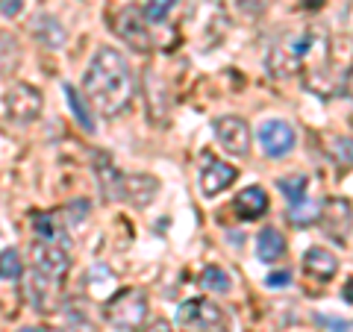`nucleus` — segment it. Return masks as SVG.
Instances as JSON below:
<instances>
[{
    "mask_svg": "<svg viewBox=\"0 0 353 332\" xmlns=\"http://www.w3.org/2000/svg\"><path fill=\"white\" fill-rule=\"evenodd\" d=\"M318 212H321V206L318 203H312V200H303L301 203H292V209H289V220L294 227H309V224H315L318 220Z\"/></svg>",
    "mask_w": 353,
    "mask_h": 332,
    "instance_id": "17",
    "label": "nucleus"
},
{
    "mask_svg": "<svg viewBox=\"0 0 353 332\" xmlns=\"http://www.w3.org/2000/svg\"><path fill=\"white\" fill-rule=\"evenodd\" d=\"M115 32L136 53H150L153 50V36H150V30L145 24V18L139 15V9H132V6L121 9V12L115 15Z\"/></svg>",
    "mask_w": 353,
    "mask_h": 332,
    "instance_id": "8",
    "label": "nucleus"
},
{
    "mask_svg": "<svg viewBox=\"0 0 353 332\" xmlns=\"http://www.w3.org/2000/svg\"><path fill=\"white\" fill-rule=\"evenodd\" d=\"M289 280H292V276L285 271H280V273H271L268 280H265V285H268V289H283V285H289Z\"/></svg>",
    "mask_w": 353,
    "mask_h": 332,
    "instance_id": "26",
    "label": "nucleus"
},
{
    "mask_svg": "<svg viewBox=\"0 0 353 332\" xmlns=\"http://www.w3.org/2000/svg\"><path fill=\"white\" fill-rule=\"evenodd\" d=\"M145 332H174V326H171L165 318H157V320H153V324H150Z\"/></svg>",
    "mask_w": 353,
    "mask_h": 332,
    "instance_id": "27",
    "label": "nucleus"
},
{
    "mask_svg": "<svg viewBox=\"0 0 353 332\" xmlns=\"http://www.w3.org/2000/svg\"><path fill=\"white\" fill-rule=\"evenodd\" d=\"M97 176H101V191L109 200H124L130 206H148L159 191V183L148 174H118L109 162L97 165Z\"/></svg>",
    "mask_w": 353,
    "mask_h": 332,
    "instance_id": "2",
    "label": "nucleus"
},
{
    "mask_svg": "<svg viewBox=\"0 0 353 332\" xmlns=\"http://www.w3.org/2000/svg\"><path fill=\"white\" fill-rule=\"evenodd\" d=\"M294 141H297V136L285 121H265L259 127V145L265 150V156H271V159H280L285 153H292Z\"/></svg>",
    "mask_w": 353,
    "mask_h": 332,
    "instance_id": "9",
    "label": "nucleus"
},
{
    "mask_svg": "<svg viewBox=\"0 0 353 332\" xmlns=\"http://www.w3.org/2000/svg\"><path fill=\"white\" fill-rule=\"evenodd\" d=\"M318 220H321L324 236H330L333 241H341L345 245L350 229H353V206L345 197H327L321 203V212H318Z\"/></svg>",
    "mask_w": 353,
    "mask_h": 332,
    "instance_id": "6",
    "label": "nucleus"
},
{
    "mask_svg": "<svg viewBox=\"0 0 353 332\" xmlns=\"http://www.w3.org/2000/svg\"><path fill=\"white\" fill-rule=\"evenodd\" d=\"M341 85H345V94H347L350 101H353V68L345 74V83H341Z\"/></svg>",
    "mask_w": 353,
    "mask_h": 332,
    "instance_id": "28",
    "label": "nucleus"
},
{
    "mask_svg": "<svg viewBox=\"0 0 353 332\" xmlns=\"http://www.w3.org/2000/svg\"><path fill=\"white\" fill-rule=\"evenodd\" d=\"M32 36H36V41L41 44V48L57 50L65 44V27L53 15H41V18L32 21Z\"/></svg>",
    "mask_w": 353,
    "mask_h": 332,
    "instance_id": "15",
    "label": "nucleus"
},
{
    "mask_svg": "<svg viewBox=\"0 0 353 332\" xmlns=\"http://www.w3.org/2000/svg\"><path fill=\"white\" fill-rule=\"evenodd\" d=\"M57 280H50L48 273L32 271L30 276V300L32 309H41V312H53L57 309Z\"/></svg>",
    "mask_w": 353,
    "mask_h": 332,
    "instance_id": "13",
    "label": "nucleus"
},
{
    "mask_svg": "<svg viewBox=\"0 0 353 332\" xmlns=\"http://www.w3.org/2000/svg\"><path fill=\"white\" fill-rule=\"evenodd\" d=\"M183 326H194V332H233L230 329V318L221 306L209 303V300H185L180 306V315H176Z\"/></svg>",
    "mask_w": 353,
    "mask_h": 332,
    "instance_id": "4",
    "label": "nucleus"
},
{
    "mask_svg": "<svg viewBox=\"0 0 353 332\" xmlns=\"http://www.w3.org/2000/svg\"><path fill=\"white\" fill-rule=\"evenodd\" d=\"M83 88L103 115H121L132 101V71L130 62L112 48H101L85 71Z\"/></svg>",
    "mask_w": 353,
    "mask_h": 332,
    "instance_id": "1",
    "label": "nucleus"
},
{
    "mask_svg": "<svg viewBox=\"0 0 353 332\" xmlns=\"http://www.w3.org/2000/svg\"><path fill=\"white\" fill-rule=\"evenodd\" d=\"M333 332H347V324H333Z\"/></svg>",
    "mask_w": 353,
    "mask_h": 332,
    "instance_id": "31",
    "label": "nucleus"
},
{
    "mask_svg": "<svg viewBox=\"0 0 353 332\" xmlns=\"http://www.w3.org/2000/svg\"><path fill=\"white\" fill-rule=\"evenodd\" d=\"M233 209H236V215L241 220H256V218H262L265 212H268V194H265V188L250 185V188H245V191L236 194Z\"/></svg>",
    "mask_w": 353,
    "mask_h": 332,
    "instance_id": "12",
    "label": "nucleus"
},
{
    "mask_svg": "<svg viewBox=\"0 0 353 332\" xmlns=\"http://www.w3.org/2000/svg\"><path fill=\"white\" fill-rule=\"evenodd\" d=\"M65 97H68V103H71V109H74L77 121H80V127H83L85 132H94V121H92V112H88V106L80 101V92H77L74 85H65Z\"/></svg>",
    "mask_w": 353,
    "mask_h": 332,
    "instance_id": "18",
    "label": "nucleus"
},
{
    "mask_svg": "<svg viewBox=\"0 0 353 332\" xmlns=\"http://www.w3.org/2000/svg\"><path fill=\"white\" fill-rule=\"evenodd\" d=\"M201 282L206 285L209 291H218V294H230V289H233L230 276H227L224 271H221V268H215V264H212V268H206V271H203V280H201Z\"/></svg>",
    "mask_w": 353,
    "mask_h": 332,
    "instance_id": "20",
    "label": "nucleus"
},
{
    "mask_svg": "<svg viewBox=\"0 0 353 332\" xmlns=\"http://www.w3.org/2000/svg\"><path fill=\"white\" fill-rule=\"evenodd\" d=\"M303 268L309 276H315V280H330V276H336L339 271V262L330 250L324 247H309L306 256H303Z\"/></svg>",
    "mask_w": 353,
    "mask_h": 332,
    "instance_id": "14",
    "label": "nucleus"
},
{
    "mask_svg": "<svg viewBox=\"0 0 353 332\" xmlns=\"http://www.w3.org/2000/svg\"><path fill=\"white\" fill-rule=\"evenodd\" d=\"M265 3H268V0H239V9L245 15H259L265 9Z\"/></svg>",
    "mask_w": 353,
    "mask_h": 332,
    "instance_id": "25",
    "label": "nucleus"
},
{
    "mask_svg": "<svg viewBox=\"0 0 353 332\" xmlns=\"http://www.w3.org/2000/svg\"><path fill=\"white\" fill-rule=\"evenodd\" d=\"M21 9H24V0H0V15L6 18L21 15Z\"/></svg>",
    "mask_w": 353,
    "mask_h": 332,
    "instance_id": "24",
    "label": "nucleus"
},
{
    "mask_svg": "<svg viewBox=\"0 0 353 332\" xmlns=\"http://www.w3.org/2000/svg\"><path fill=\"white\" fill-rule=\"evenodd\" d=\"M103 318L109 326H115L121 332H132L145 324L148 318V294L139 291V289H124L118 291L112 300L106 303L103 309Z\"/></svg>",
    "mask_w": 353,
    "mask_h": 332,
    "instance_id": "3",
    "label": "nucleus"
},
{
    "mask_svg": "<svg viewBox=\"0 0 353 332\" xmlns=\"http://www.w3.org/2000/svg\"><path fill=\"white\" fill-rule=\"evenodd\" d=\"M32 253H36V271L48 273L50 280H62L71 268V259H68V250L62 245H48V241H39L32 245Z\"/></svg>",
    "mask_w": 353,
    "mask_h": 332,
    "instance_id": "10",
    "label": "nucleus"
},
{
    "mask_svg": "<svg viewBox=\"0 0 353 332\" xmlns=\"http://www.w3.org/2000/svg\"><path fill=\"white\" fill-rule=\"evenodd\" d=\"M277 188L289 197V203H301L306 197V176L297 174V176H283V180H277Z\"/></svg>",
    "mask_w": 353,
    "mask_h": 332,
    "instance_id": "19",
    "label": "nucleus"
},
{
    "mask_svg": "<svg viewBox=\"0 0 353 332\" xmlns=\"http://www.w3.org/2000/svg\"><path fill=\"white\" fill-rule=\"evenodd\" d=\"M327 150L339 165H353V138H333Z\"/></svg>",
    "mask_w": 353,
    "mask_h": 332,
    "instance_id": "23",
    "label": "nucleus"
},
{
    "mask_svg": "<svg viewBox=\"0 0 353 332\" xmlns=\"http://www.w3.org/2000/svg\"><path fill=\"white\" fill-rule=\"evenodd\" d=\"M301 3H303L306 9H321V6H324V0H301Z\"/></svg>",
    "mask_w": 353,
    "mask_h": 332,
    "instance_id": "29",
    "label": "nucleus"
},
{
    "mask_svg": "<svg viewBox=\"0 0 353 332\" xmlns=\"http://www.w3.org/2000/svg\"><path fill=\"white\" fill-rule=\"evenodd\" d=\"M18 276H21L18 250H3L0 253V280H18Z\"/></svg>",
    "mask_w": 353,
    "mask_h": 332,
    "instance_id": "22",
    "label": "nucleus"
},
{
    "mask_svg": "<svg viewBox=\"0 0 353 332\" xmlns=\"http://www.w3.org/2000/svg\"><path fill=\"white\" fill-rule=\"evenodd\" d=\"M285 253V238L280 236L277 229H262L256 236V256L259 262H277Z\"/></svg>",
    "mask_w": 353,
    "mask_h": 332,
    "instance_id": "16",
    "label": "nucleus"
},
{
    "mask_svg": "<svg viewBox=\"0 0 353 332\" xmlns=\"http://www.w3.org/2000/svg\"><path fill=\"white\" fill-rule=\"evenodd\" d=\"M41 106H44V97H41V92L36 85L18 83L3 94L6 115H9V121H18V124H30V121H36L41 115Z\"/></svg>",
    "mask_w": 353,
    "mask_h": 332,
    "instance_id": "5",
    "label": "nucleus"
},
{
    "mask_svg": "<svg viewBox=\"0 0 353 332\" xmlns=\"http://www.w3.org/2000/svg\"><path fill=\"white\" fill-rule=\"evenodd\" d=\"M345 300H347V303H353V280H350V285L345 289Z\"/></svg>",
    "mask_w": 353,
    "mask_h": 332,
    "instance_id": "30",
    "label": "nucleus"
},
{
    "mask_svg": "<svg viewBox=\"0 0 353 332\" xmlns=\"http://www.w3.org/2000/svg\"><path fill=\"white\" fill-rule=\"evenodd\" d=\"M212 129H215L218 145L224 147L230 156H248L250 153V127L241 118H236V115L215 118Z\"/></svg>",
    "mask_w": 353,
    "mask_h": 332,
    "instance_id": "7",
    "label": "nucleus"
},
{
    "mask_svg": "<svg viewBox=\"0 0 353 332\" xmlns=\"http://www.w3.org/2000/svg\"><path fill=\"white\" fill-rule=\"evenodd\" d=\"M236 176L239 171L233 168V165H224V162H218V159H209L203 165V171H201V191L206 197H218L224 188H230L236 183Z\"/></svg>",
    "mask_w": 353,
    "mask_h": 332,
    "instance_id": "11",
    "label": "nucleus"
},
{
    "mask_svg": "<svg viewBox=\"0 0 353 332\" xmlns=\"http://www.w3.org/2000/svg\"><path fill=\"white\" fill-rule=\"evenodd\" d=\"M18 332H44V329H39V326H24V329H18Z\"/></svg>",
    "mask_w": 353,
    "mask_h": 332,
    "instance_id": "32",
    "label": "nucleus"
},
{
    "mask_svg": "<svg viewBox=\"0 0 353 332\" xmlns=\"http://www.w3.org/2000/svg\"><path fill=\"white\" fill-rule=\"evenodd\" d=\"M176 3H180V0H148L145 3V21H150V24H162Z\"/></svg>",
    "mask_w": 353,
    "mask_h": 332,
    "instance_id": "21",
    "label": "nucleus"
}]
</instances>
